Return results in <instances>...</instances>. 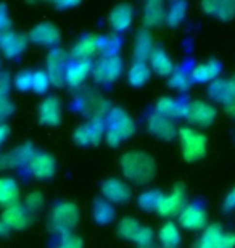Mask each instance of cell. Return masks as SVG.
<instances>
[{"label":"cell","mask_w":235,"mask_h":248,"mask_svg":"<svg viewBox=\"0 0 235 248\" xmlns=\"http://www.w3.org/2000/svg\"><path fill=\"white\" fill-rule=\"evenodd\" d=\"M119 163L124 177L134 184H147L155 176V161L145 152L132 150L124 153Z\"/></svg>","instance_id":"cell-1"},{"label":"cell","mask_w":235,"mask_h":248,"mask_svg":"<svg viewBox=\"0 0 235 248\" xmlns=\"http://www.w3.org/2000/svg\"><path fill=\"white\" fill-rule=\"evenodd\" d=\"M134 131H136V124L126 111L113 108L108 113L105 137H107V143H110L111 147H118L123 140L131 137Z\"/></svg>","instance_id":"cell-2"},{"label":"cell","mask_w":235,"mask_h":248,"mask_svg":"<svg viewBox=\"0 0 235 248\" xmlns=\"http://www.w3.org/2000/svg\"><path fill=\"white\" fill-rule=\"evenodd\" d=\"M79 221L78 206L71 202H62L53 206L52 213L48 216L50 229L58 234H68L76 227Z\"/></svg>","instance_id":"cell-3"},{"label":"cell","mask_w":235,"mask_h":248,"mask_svg":"<svg viewBox=\"0 0 235 248\" xmlns=\"http://www.w3.org/2000/svg\"><path fill=\"white\" fill-rule=\"evenodd\" d=\"M182 155L187 161H197L206 153V137L192 127L179 129Z\"/></svg>","instance_id":"cell-4"},{"label":"cell","mask_w":235,"mask_h":248,"mask_svg":"<svg viewBox=\"0 0 235 248\" xmlns=\"http://www.w3.org/2000/svg\"><path fill=\"white\" fill-rule=\"evenodd\" d=\"M186 200H187L186 188H184L181 184H177L171 190V193L159 197L158 205H157V208H155V211H157L158 215L164 216V217L176 216L184 210V208H186Z\"/></svg>","instance_id":"cell-5"},{"label":"cell","mask_w":235,"mask_h":248,"mask_svg":"<svg viewBox=\"0 0 235 248\" xmlns=\"http://www.w3.org/2000/svg\"><path fill=\"white\" fill-rule=\"evenodd\" d=\"M69 63V55L64 50L53 48L47 57V76L50 79V84L57 87H62L64 84V73H66Z\"/></svg>","instance_id":"cell-6"},{"label":"cell","mask_w":235,"mask_h":248,"mask_svg":"<svg viewBox=\"0 0 235 248\" xmlns=\"http://www.w3.org/2000/svg\"><path fill=\"white\" fill-rule=\"evenodd\" d=\"M34 155H36V152H34L31 143H21L12 150L0 153V171L15 170V168L28 165Z\"/></svg>","instance_id":"cell-7"},{"label":"cell","mask_w":235,"mask_h":248,"mask_svg":"<svg viewBox=\"0 0 235 248\" xmlns=\"http://www.w3.org/2000/svg\"><path fill=\"white\" fill-rule=\"evenodd\" d=\"M123 71V62L118 55L116 57H105L97 64L92 66L94 79L100 84L114 82Z\"/></svg>","instance_id":"cell-8"},{"label":"cell","mask_w":235,"mask_h":248,"mask_svg":"<svg viewBox=\"0 0 235 248\" xmlns=\"http://www.w3.org/2000/svg\"><path fill=\"white\" fill-rule=\"evenodd\" d=\"M28 166L31 176L39 181H50L57 172L55 158L48 153H36L31 158V161L28 163Z\"/></svg>","instance_id":"cell-9"},{"label":"cell","mask_w":235,"mask_h":248,"mask_svg":"<svg viewBox=\"0 0 235 248\" xmlns=\"http://www.w3.org/2000/svg\"><path fill=\"white\" fill-rule=\"evenodd\" d=\"M186 116L190 123L195 124V126L206 127L214 121V118H216V110L206 102L195 100L187 105Z\"/></svg>","instance_id":"cell-10"},{"label":"cell","mask_w":235,"mask_h":248,"mask_svg":"<svg viewBox=\"0 0 235 248\" xmlns=\"http://www.w3.org/2000/svg\"><path fill=\"white\" fill-rule=\"evenodd\" d=\"M31 213H29L24 205H13L7 208V210H3L2 213V222L5 226L8 227V231H23L26 229V227L31 224Z\"/></svg>","instance_id":"cell-11"},{"label":"cell","mask_w":235,"mask_h":248,"mask_svg":"<svg viewBox=\"0 0 235 248\" xmlns=\"http://www.w3.org/2000/svg\"><path fill=\"white\" fill-rule=\"evenodd\" d=\"M28 46V39L23 34L7 31L0 34V52L7 58H16L24 52Z\"/></svg>","instance_id":"cell-12"},{"label":"cell","mask_w":235,"mask_h":248,"mask_svg":"<svg viewBox=\"0 0 235 248\" xmlns=\"http://www.w3.org/2000/svg\"><path fill=\"white\" fill-rule=\"evenodd\" d=\"M179 224L187 231H200L206 224V211L198 205H188L179 213Z\"/></svg>","instance_id":"cell-13"},{"label":"cell","mask_w":235,"mask_h":248,"mask_svg":"<svg viewBox=\"0 0 235 248\" xmlns=\"http://www.w3.org/2000/svg\"><path fill=\"white\" fill-rule=\"evenodd\" d=\"M105 200L108 203H124L131 198V188L121 179H107L102 186Z\"/></svg>","instance_id":"cell-14"},{"label":"cell","mask_w":235,"mask_h":248,"mask_svg":"<svg viewBox=\"0 0 235 248\" xmlns=\"http://www.w3.org/2000/svg\"><path fill=\"white\" fill-rule=\"evenodd\" d=\"M29 41H32L34 44H39V46L52 47L55 44H58L60 41V31L52 23L36 24V26L31 29V32H29Z\"/></svg>","instance_id":"cell-15"},{"label":"cell","mask_w":235,"mask_h":248,"mask_svg":"<svg viewBox=\"0 0 235 248\" xmlns=\"http://www.w3.org/2000/svg\"><path fill=\"white\" fill-rule=\"evenodd\" d=\"M39 121L46 126H58L62 123V103L57 97H47L39 105Z\"/></svg>","instance_id":"cell-16"},{"label":"cell","mask_w":235,"mask_h":248,"mask_svg":"<svg viewBox=\"0 0 235 248\" xmlns=\"http://www.w3.org/2000/svg\"><path fill=\"white\" fill-rule=\"evenodd\" d=\"M92 73V63L89 60H74L68 63L64 73V84L71 87H78L86 81V78Z\"/></svg>","instance_id":"cell-17"},{"label":"cell","mask_w":235,"mask_h":248,"mask_svg":"<svg viewBox=\"0 0 235 248\" xmlns=\"http://www.w3.org/2000/svg\"><path fill=\"white\" fill-rule=\"evenodd\" d=\"M105 129L98 120H92L91 123H86L79 126L74 132V140L79 145H89V143H98L100 139L103 137Z\"/></svg>","instance_id":"cell-18"},{"label":"cell","mask_w":235,"mask_h":248,"mask_svg":"<svg viewBox=\"0 0 235 248\" xmlns=\"http://www.w3.org/2000/svg\"><path fill=\"white\" fill-rule=\"evenodd\" d=\"M209 98H213L214 102L222 103V105H229L231 102L235 100V84L234 81H222L218 79L211 84L209 87Z\"/></svg>","instance_id":"cell-19"},{"label":"cell","mask_w":235,"mask_h":248,"mask_svg":"<svg viewBox=\"0 0 235 248\" xmlns=\"http://www.w3.org/2000/svg\"><path fill=\"white\" fill-rule=\"evenodd\" d=\"M19 186L13 177H0V206L5 210L13 205H18Z\"/></svg>","instance_id":"cell-20"},{"label":"cell","mask_w":235,"mask_h":248,"mask_svg":"<svg viewBox=\"0 0 235 248\" xmlns=\"http://www.w3.org/2000/svg\"><path fill=\"white\" fill-rule=\"evenodd\" d=\"M148 129L153 136H157L161 140H171L176 136V129H174L172 120L164 118L161 115H153L148 120Z\"/></svg>","instance_id":"cell-21"},{"label":"cell","mask_w":235,"mask_h":248,"mask_svg":"<svg viewBox=\"0 0 235 248\" xmlns=\"http://www.w3.org/2000/svg\"><path fill=\"white\" fill-rule=\"evenodd\" d=\"M134 16V10L129 3H121L110 15V24L114 31H126L131 26Z\"/></svg>","instance_id":"cell-22"},{"label":"cell","mask_w":235,"mask_h":248,"mask_svg":"<svg viewBox=\"0 0 235 248\" xmlns=\"http://www.w3.org/2000/svg\"><path fill=\"white\" fill-rule=\"evenodd\" d=\"M164 19L166 12L161 2H148L143 8V24L145 28H158Z\"/></svg>","instance_id":"cell-23"},{"label":"cell","mask_w":235,"mask_h":248,"mask_svg":"<svg viewBox=\"0 0 235 248\" xmlns=\"http://www.w3.org/2000/svg\"><path fill=\"white\" fill-rule=\"evenodd\" d=\"M98 50V42L95 36H84L74 44L73 47V58L74 60H89V57L94 55Z\"/></svg>","instance_id":"cell-24"},{"label":"cell","mask_w":235,"mask_h":248,"mask_svg":"<svg viewBox=\"0 0 235 248\" xmlns=\"http://www.w3.org/2000/svg\"><path fill=\"white\" fill-rule=\"evenodd\" d=\"M158 239L161 248H177L179 244H181V232H179L177 226L174 222L168 221L158 231Z\"/></svg>","instance_id":"cell-25"},{"label":"cell","mask_w":235,"mask_h":248,"mask_svg":"<svg viewBox=\"0 0 235 248\" xmlns=\"http://www.w3.org/2000/svg\"><path fill=\"white\" fill-rule=\"evenodd\" d=\"M150 63H152L153 71L161 74V76H171L172 74V62L163 48H155L150 55Z\"/></svg>","instance_id":"cell-26"},{"label":"cell","mask_w":235,"mask_h":248,"mask_svg":"<svg viewBox=\"0 0 235 248\" xmlns=\"http://www.w3.org/2000/svg\"><path fill=\"white\" fill-rule=\"evenodd\" d=\"M157 107H158V115H161L164 118H169V120H172V118H179V116H186L187 105H182V103L172 100V98H169V97L159 98Z\"/></svg>","instance_id":"cell-27"},{"label":"cell","mask_w":235,"mask_h":248,"mask_svg":"<svg viewBox=\"0 0 235 248\" xmlns=\"http://www.w3.org/2000/svg\"><path fill=\"white\" fill-rule=\"evenodd\" d=\"M153 48L152 36L147 31H141L136 37V44H134V55H136L139 63H143L147 58H150Z\"/></svg>","instance_id":"cell-28"},{"label":"cell","mask_w":235,"mask_h":248,"mask_svg":"<svg viewBox=\"0 0 235 248\" xmlns=\"http://www.w3.org/2000/svg\"><path fill=\"white\" fill-rule=\"evenodd\" d=\"M204 12L221 19H232L235 16V2H204Z\"/></svg>","instance_id":"cell-29"},{"label":"cell","mask_w":235,"mask_h":248,"mask_svg":"<svg viewBox=\"0 0 235 248\" xmlns=\"http://www.w3.org/2000/svg\"><path fill=\"white\" fill-rule=\"evenodd\" d=\"M224 234L221 224H211L209 227H206L197 244H195V248H219V240Z\"/></svg>","instance_id":"cell-30"},{"label":"cell","mask_w":235,"mask_h":248,"mask_svg":"<svg viewBox=\"0 0 235 248\" xmlns=\"http://www.w3.org/2000/svg\"><path fill=\"white\" fill-rule=\"evenodd\" d=\"M219 71H221V64H219V62L209 60L208 63L198 64V66L193 69L192 78L195 79V81H200V82L213 81V79H216Z\"/></svg>","instance_id":"cell-31"},{"label":"cell","mask_w":235,"mask_h":248,"mask_svg":"<svg viewBox=\"0 0 235 248\" xmlns=\"http://www.w3.org/2000/svg\"><path fill=\"white\" fill-rule=\"evenodd\" d=\"M94 217L100 224H107L114 217V208L107 200H97L94 205Z\"/></svg>","instance_id":"cell-32"},{"label":"cell","mask_w":235,"mask_h":248,"mask_svg":"<svg viewBox=\"0 0 235 248\" xmlns=\"http://www.w3.org/2000/svg\"><path fill=\"white\" fill-rule=\"evenodd\" d=\"M141 224H139L137 219H134V217H124V219H121V222H119L118 226V232L119 235L123 237V239L126 240H136V237L139 234V231H141Z\"/></svg>","instance_id":"cell-33"},{"label":"cell","mask_w":235,"mask_h":248,"mask_svg":"<svg viewBox=\"0 0 235 248\" xmlns=\"http://www.w3.org/2000/svg\"><path fill=\"white\" fill-rule=\"evenodd\" d=\"M150 78V69L145 63H136L132 64V68L129 69V82L136 87H141L143 86L145 82L148 81Z\"/></svg>","instance_id":"cell-34"},{"label":"cell","mask_w":235,"mask_h":248,"mask_svg":"<svg viewBox=\"0 0 235 248\" xmlns=\"http://www.w3.org/2000/svg\"><path fill=\"white\" fill-rule=\"evenodd\" d=\"M98 50L105 53V57H116V50L119 48V39L116 36H103L97 37Z\"/></svg>","instance_id":"cell-35"},{"label":"cell","mask_w":235,"mask_h":248,"mask_svg":"<svg viewBox=\"0 0 235 248\" xmlns=\"http://www.w3.org/2000/svg\"><path fill=\"white\" fill-rule=\"evenodd\" d=\"M44 205H46V198H44V195L41 192L34 190L31 193H28V197L24 198V208L31 213V215H34V213L41 211Z\"/></svg>","instance_id":"cell-36"},{"label":"cell","mask_w":235,"mask_h":248,"mask_svg":"<svg viewBox=\"0 0 235 248\" xmlns=\"http://www.w3.org/2000/svg\"><path fill=\"white\" fill-rule=\"evenodd\" d=\"M186 10H187V3L184 2H176L171 5L169 12L166 13V19L171 26H177L179 23L186 18Z\"/></svg>","instance_id":"cell-37"},{"label":"cell","mask_w":235,"mask_h":248,"mask_svg":"<svg viewBox=\"0 0 235 248\" xmlns=\"http://www.w3.org/2000/svg\"><path fill=\"white\" fill-rule=\"evenodd\" d=\"M48 87H50V79L47 76V73L46 71H34L31 91H34L36 93H44V92H47Z\"/></svg>","instance_id":"cell-38"},{"label":"cell","mask_w":235,"mask_h":248,"mask_svg":"<svg viewBox=\"0 0 235 248\" xmlns=\"http://www.w3.org/2000/svg\"><path fill=\"white\" fill-rule=\"evenodd\" d=\"M15 87L19 92H28L32 87V71H19L13 79Z\"/></svg>","instance_id":"cell-39"},{"label":"cell","mask_w":235,"mask_h":248,"mask_svg":"<svg viewBox=\"0 0 235 248\" xmlns=\"http://www.w3.org/2000/svg\"><path fill=\"white\" fill-rule=\"evenodd\" d=\"M55 248H84V244L81 237L68 232V234H62L60 240L55 244Z\"/></svg>","instance_id":"cell-40"},{"label":"cell","mask_w":235,"mask_h":248,"mask_svg":"<svg viewBox=\"0 0 235 248\" xmlns=\"http://www.w3.org/2000/svg\"><path fill=\"white\" fill-rule=\"evenodd\" d=\"M161 197V193L158 192H143L141 197H139V205H141L143 210H155L158 205V200Z\"/></svg>","instance_id":"cell-41"},{"label":"cell","mask_w":235,"mask_h":248,"mask_svg":"<svg viewBox=\"0 0 235 248\" xmlns=\"http://www.w3.org/2000/svg\"><path fill=\"white\" fill-rule=\"evenodd\" d=\"M153 232H152V229L150 227H147V226H142L141 227V231H139V234H137V237H136V244L139 245V247H145V245H150V244H153Z\"/></svg>","instance_id":"cell-42"},{"label":"cell","mask_w":235,"mask_h":248,"mask_svg":"<svg viewBox=\"0 0 235 248\" xmlns=\"http://www.w3.org/2000/svg\"><path fill=\"white\" fill-rule=\"evenodd\" d=\"M190 84V78H187L186 74H171L169 79V86L177 89V91H186Z\"/></svg>","instance_id":"cell-43"},{"label":"cell","mask_w":235,"mask_h":248,"mask_svg":"<svg viewBox=\"0 0 235 248\" xmlns=\"http://www.w3.org/2000/svg\"><path fill=\"white\" fill-rule=\"evenodd\" d=\"M13 103L8 97H0V124H3V121L7 118L12 116L13 113Z\"/></svg>","instance_id":"cell-44"},{"label":"cell","mask_w":235,"mask_h":248,"mask_svg":"<svg viewBox=\"0 0 235 248\" xmlns=\"http://www.w3.org/2000/svg\"><path fill=\"white\" fill-rule=\"evenodd\" d=\"M10 24H12V19L8 16V10L3 3H0V34L10 31Z\"/></svg>","instance_id":"cell-45"},{"label":"cell","mask_w":235,"mask_h":248,"mask_svg":"<svg viewBox=\"0 0 235 248\" xmlns=\"http://www.w3.org/2000/svg\"><path fill=\"white\" fill-rule=\"evenodd\" d=\"M10 89H12V79L7 73H0V97H8Z\"/></svg>","instance_id":"cell-46"},{"label":"cell","mask_w":235,"mask_h":248,"mask_svg":"<svg viewBox=\"0 0 235 248\" xmlns=\"http://www.w3.org/2000/svg\"><path fill=\"white\" fill-rule=\"evenodd\" d=\"M219 248H235V234L224 232L221 240H219Z\"/></svg>","instance_id":"cell-47"},{"label":"cell","mask_w":235,"mask_h":248,"mask_svg":"<svg viewBox=\"0 0 235 248\" xmlns=\"http://www.w3.org/2000/svg\"><path fill=\"white\" fill-rule=\"evenodd\" d=\"M224 208H226V210H234L235 208V187L227 193L226 202H224Z\"/></svg>","instance_id":"cell-48"},{"label":"cell","mask_w":235,"mask_h":248,"mask_svg":"<svg viewBox=\"0 0 235 248\" xmlns=\"http://www.w3.org/2000/svg\"><path fill=\"white\" fill-rule=\"evenodd\" d=\"M10 136V127L7 126V124H0V148L3 147V143L7 142V139Z\"/></svg>","instance_id":"cell-49"},{"label":"cell","mask_w":235,"mask_h":248,"mask_svg":"<svg viewBox=\"0 0 235 248\" xmlns=\"http://www.w3.org/2000/svg\"><path fill=\"white\" fill-rule=\"evenodd\" d=\"M78 2H62V3H55L57 8H71V7H76Z\"/></svg>","instance_id":"cell-50"},{"label":"cell","mask_w":235,"mask_h":248,"mask_svg":"<svg viewBox=\"0 0 235 248\" xmlns=\"http://www.w3.org/2000/svg\"><path fill=\"white\" fill-rule=\"evenodd\" d=\"M8 227L3 224L2 219H0V237H5V235H8Z\"/></svg>","instance_id":"cell-51"},{"label":"cell","mask_w":235,"mask_h":248,"mask_svg":"<svg viewBox=\"0 0 235 248\" xmlns=\"http://www.w3.org/2000/svg\"><path fill=\"white\" fill-rule=\"evenodd\" d=\"M226 110H227L229 113H231L232 116H235V100H234V102H231V103H229V105L226 107Z\"/></svg>","instance_id":"cell-52"},{"label":"cell","mask_w":235,"mask_h":248,"mask_svg":"<svg viewBox=\"0 0 235 248\" xmlns=\"http://www.w3.org/2000/svg\"><path fill=\"white\" fill-rule=\"evenodd\" d=\"M139 248H161V247H158V245H155V244H150V245H145V247H139Z\"/></svg>","instance_id":"cell-53"},{"label":"cell","mask_w":235,"mask_h":248,"mask_svg":"<svg viewBox=\"0 0 235 248\" xmlns=\"http://www.w3.org/2000/svg\"><path fill=\"white\" fill-rule=\"evenodd\" d=\"M234 84H235V76H234Z\"/></svg>","instance_id":"cell-54"}]
</instances>
